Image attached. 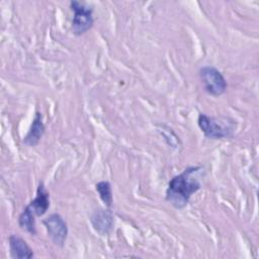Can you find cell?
<instances>
[{
    "label": "cell",
    "mask_w": 259,
    "mask_h": 259,
    "mask_svg": "<svg viewBox=\"0 0 259 259\" xmlns=\"http://www.w3.org/2000/svg\"><path fill=\"white\" fill-rule=\"evenodd\" d=\"M70 9L73 11L71 29L74 35L81 36L88 32L94 25L93 6L84 1L72 0L69 3Z\"/></svg>",
    "instance_id": "277c9868"
},
{
    "label": "cell",
    "mask_w": 259,
    "mask_h": 259,
    "mask_svg": "<svg viewBox=\"0 0 259 259\" xmlns=\"http://www.w3.org/2000/svg\"><path fill=\"white\" fill-rule=\"evenodd\" d=\"M92 228L100 236H107L113 229L114 217L110 208H97L90 215Z\"/></svg>",
    "instance_id": "52a82bcc"
},
{
    "label": "cell",
    "mask_w": 259,
    "mask_h": 259,
    "mask_svg": "<svg viewBox=\"0 0 259 259\" xmlns=\"http://www.w3.org/2000/svg\"><path fill=\"white\" fill-rule=\"evenodd\" d=\"M95 190L98 193L99 198L104 203L105 207L111 208L113 204V194L111 184L107 180H101L95 183Z\"/></svg>",
    "instance_id": "8fae6325"
},
{
    "label": "cell",
    "mask_w": 259,
    "mask_h": 259,
    "mask_svg": "<svg viewBox=\"0 0 259 259\" xmlns=\"http://www.w3.org/2000/svg\"><path fill=\"white\" fill-rule=\"evenodd\" d=\"M198 76L205 93L213 97L224 95L228 88V82L223 73L215 67L205 65L199 68Z\"/></svg>",
    "instance_id": "5b68a950"
},
{
    "label": "cell",
    "mask_w": 259,
    "mask_h": 259,
    "mask_svg": "<svg viewBox=\"0 0 259 259\" xmlns=\"http://www.w3.org/2000/svg\"><path fill=\"white\" fill-rule=\"evenodd\" d=\"M51 206L50 192L47 189L45 182L39 180L36 187L35 196L24 206L22 211L18 215V226L25 233L35 236L36 231V218L42 217L47 213Z\"/></svg>",
    "instance_id": "7a4b0ae2"
},
{
    "label": "cell",
    "mask_w": 259,
    "mask_h": 259,
    "mask_svg": "<svg viewBox=\"0 0 259 259\" xmlns=\"http://www.w3.org/2000/svg\"><path fill=\"white\" fill-rule=\"evenodd\" d=\"M205 175L202 166H188L181 173L173 176L165 191V200L176 209L185 208L191 196L201 189V178Z\"/></svg>",
    "instance_id": "6da1fadb"
},
{
    "label": "cell",
    "mask_w": 259,
    "mask_h": 259,
    "mask_svg": "<svg viewBox=\"0 0 259 259\" xmlns=\"http://www.w3.org/2000/svg\"><path fill=\"white\" fill-rule=\"evenodd\" d=\"M46 133V125L42 120V114L39 110H36L32 118L28 132L22 139V144L29 148H34L38 145L39 141Z\"/></svg>",
    "instance_id": "ba28073f"
},
{
    "label": "cell",
    "mask_w": 259,
    "mask_h": 259,
    "mask_svg": "<svg viewBox=\"0 0 259 259\" xmlns=\"http://www.w3.org/2000/svg\"><path fill=\"white\" fill-rule=\"evenodd\" d=\"M8 245L10 257L12 259H30L34 257L32 248L18 235H10L8 237Z\"/></svg>",
    "instance_id": "9c48e42d"
},
{
    "label": "cell",
    "mask_w": 259,
    "mask_h": 259,
    "mask_svg": "<svg viewBox=\"0 0 259 259\" xmlns=\"http://www.w3.org/2000/svg\"><path fill=\"white\" fill-rule=\"evenodd\" d=\"M156 126H157L158 133L161 135V137L164 139V141L170 148L177 150L179 147H181L182 143L172 127L162 122L157 123Z\"/></svg>",
    "instance_id": "30bf717a"
},
{
    "label": "cell",
    "mask_w": 259,
    "mask_h": 259,
    "mask_svg": "<svg viewBox=\"0 0 259 259\" xmlns=\"http://www.w3.org/2000/svg\"><path fill=\"white\" fill-rule=\"evenodd\" d=\"M197 125L206 139L215 141L232 139L236 130L234 119L208 115L203 112H200L197 116Z\"/></svg>",
    "instance_id": "3957f363"
},
{
    "label": "cell",
    "mask_w": 259,
    "mask_h": 259,
    "mask_svg": "<svg viewBox=\"0 0 259 259\" xmlns=\"http://www.w3.org/2000/svg\"><path fill=\"white\" fill-rule=\"evenodd\" d=\"M42 225L45 226L48 237L52 243L59 248H63L69 235V228L66 220L60 213L52 212L42 220Z\"/></svg>",
    "instance_id": "8992f818"
}]
</instances>
